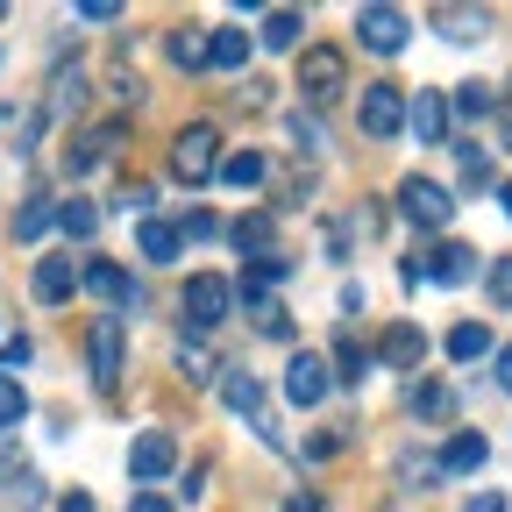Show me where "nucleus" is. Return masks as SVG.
<instances>
[{
	"label": "nucleus",
	"instance_id": "f257e3e1",
	"mask_svg": "<svg viewBox=\"0 0 512 512\" xmlns=\"http://www.w3.org/2000/svg\"><path fill=\"white\" fill-rule=\"evenodd\" d=\"M342 86H349V57H342L335 43H313V50L299 57V93H306V107H335Z\"/></svg>",
	"mask_w": 512,
	"mask_h": 512
},
{
	"label": "nucleus",
	"instance_id": "f03ea898",
	"mask_svg": "<svg viewBox=\"0 0 512 512\" xmlns=\"http://www.w3.org/2000/svg\"><path fill=\"white\" fill-rule=\"evenodd\" d=\"M171 171H178L185 185H207V178L221 171V128H214V121L178 128V143H171Z\"/></svg>",
	"mask_w": 512,
	"mask_h": 512
},
{
	"label": "nucleus",
	"instance_id": "7ed1b4c3",
	"mask_svg": "<svg viewBox=\"0 0 512 512\" xmlns=\"http://www.w3.org/2000/svg\"><path fill=\"white\" fill-rule=\"evenodd\" d=\"M470 285L477 278V249L470 242H441V249H420V256H406V285Z\"/></svg>",
	"mask_w": 512,
	"mask_h": 512
},
{
	"label": "nucleus",
	"instance_id": "20e7f679",
	"mask_svg": "<svg viewBox=\"0 0 512 512\" xmlns=\"http://www.w3.org/2000/svg\"><path fill=\"white\" fill-rule=\"evenodd\" d=\"M171 470H178V441H171L164 427L136 434V448H128V477H136V491H143V484H164Z\"/></svg>",
	"mask_w": 512,
	"mask_h": 512
},
{
	"label": "nucleus",
	"instance_id": "39448f33",
	"mask_svg": "<svg viewBox=\"0 0 512 512\" xmlns=\"http://www.w3.org/2000/svg\"><path fill=\"white\" fill-rule=\"evenodd\" d=\"M399 214H406L413 228H448V221H456V200H448L434 178H406V185H399Z\"/></svg>",
	"mask_w": 512,
	"mask_h": 512
},
{
	"label": "nucleus",
	"instance_id": "423d86ee",
	"mask_svg": "<svg viewBox=\"0 0 512 512\" xmlns=\"http://www.w3.org/2000/svg\"><path fill=\"white\" fill-rule=\"evenodd\" d=\"M356 121H363V136L392 143L399 128H406V93H399V86H363V107H356Z\"/></svg>",
	"mask_w": 512,
	"mask_h": 512
},
{
	"label": "nucleus",
	"instance_id": "0eeeda50",
	"mask_svg": "<svg viewBox=\"0 0 512 512\" xmlns=\"http://www.w3.org/2000/svg\"><path fill=\"white\" fill-rule=\"evenodd\" d=\"M79 285H86L93 299H107L114 313H128V306H143V292H136V278H128L121 264H107V256H93V264L79 271Z\"/></svg>",
	"mask_w": 512,
	"mask_h": 512
},
{
	"label": "nucleus",
	"instance_id": "6e6552de",
	"mask_svg": "<svg viewBox=\"0 0 512 512\" xmlns=\"http://www.w3.org/2000/svg\"><path fill=\"white\" fill-rule=\"evenodd\" d=\"M228 278H214V271H200V278H192L185 285V320H192V328H221V320H228Z\"/></svg>",
	"mask_w": 512,
	"mask_h": 512
},
{
	"label": "nucleus",
	"instance_id": "1a4fd4ad",
	"mask_svg": "<svg viewBox=\"0 0 512 512\" xmlns=\"http://www.w3.org/2000/svg\"><path fill=\"white\" fill-rule=\"evenodd\" d=\"M377 363L384 370H420L427 363V335L413 328V320H392V328L377 335Z\"/></svg>",
	"mask_w": 512,
	"mask_h": 512
},
{
	"label": "nucleus",
	"instance_id": "9d476101",
	"mask_svg": "<svg viewBox=\"0 0 512 512\" xmlns=\"http://www.w3.org/2000/svg\"><path fill=\"white\" fill-rule=\"evenodd\" d=\"M406 29H413V22H406L399 8H363V15H356V36H363L377 57H399V50H406Z\"/></svg>",
	"mask_w": 512,
	"mask_h": 512
},
{
	"label": "nucleus",
	"instance_id": "9b49d317",
	"mask_svg": "<svg viewBox=\"0 0 512 512\" xmlns=\"http://www.w3.org/2000/svg\"><path fill=\"white\" fill-rule=\"evenodd\" d=\"M93 384H100V392L121 384V313H100L93 320Z\"/></svg>",
	"mask_w": 512,
	"mask_h": 512
},
{
	"label": "nucleus",
	"instance_id": "f8f14e48",
	"mask_svg": "<svg viewBox=\"0 0 512 512\" xmlns=\"http://www.w3.org/2000/svg\"><path fill=\"white\" fill-rule=\"evenodd\" d=\"M328 363H320V356H292V370H285V399L292 406H320V399H328Z\"/></svg>",
	"mask_w": 512,
	"mask_h": 512
},
{
	"label": "nucleus",
	"instance_id": "ddd939ff",
	"mask_svg": "<svg viewBox=\"0 0 512 512\" xmlns=\"http://www.w3.org/2000/svg\"><path fill=\"white\" fill-rule=\"evenodd\" d=\"M406 128H413L420 143H441L448 136V100L434 86H420V100H406Z\"/></svg>",
	"mask_w": 512,
	"mask_h": 512
},
{
	"label": "nucleus",
	"instance_id": "4468645a",
	"mask_svg": "<svg viewBox=\"0 0 512 512\" xmlns=\"http://www.w3.org/2000/svg\"><path fill=\"white\" fill-rule=\"evenodd\" d=\"M221 399H228V413H264V384H256V370H242V363H221Z\"/></svg>",
	"mask_w": 512,
	"mask_h": 512
},
{
	"label": "nucleus",
	"instance_id": "2eb2a0df",
	"mask_svg": "<svg viewBox=\"0 0 512 512\" xmlns=\"http://www.w3.org/2000/svg\"><path fill=\"white\" fill-rule=\"evenodd\" d=\"M72 285H79V264H72V256H43V264H36V299H43V306H64V299H72Z\"/></svg>",
	"mask_w": 512,
	"mask_h": 512
},
{
	"label": "nucleus",
	"instance_id": "dca6fc26",
	"mask_svg": "<svg viewBox=\"0 0 512 512\" xmlns=\"http://www.w3.org/2000/svg\"><path fill=\"white\" fill-rule=\"evenodd\" d=\"M434 29H441L448 43H477V36L491 29V15H484V8H434Z\"/></svg>",
	"mask_w": 512,
	"mask_h": 512
},
{
	"label": "nucleus",
	"instance_id": "f3484780",
	"mask_svg": "<svg viewBox=\"0 0 512 512\" xmlns=\"http://www.w3.org/2000/svg\"><path fill=\"white\" fill-rule=\"evenodd\" d=\"M484 463H491V441H484V434H456V441L441 448V470H456V477H470V470H484Z\"/></svg>",
	"mask_w": 512,
	"mask_h": 512
},
{
	"label": "nucleus",
	"instance_id": "a211bd4d",
	"mask_svg": "<svg viewBox=\"0 0 512 512\" xmlns=\"http://www.w3.org/2000/svg\"><path fill=\"white\" fill-rule=\"evenodd\" d=\"M207 64L214 72H242L249 64V29H214L207 36Z\"/></svg>",
	"mask_w": 512,
	"mask_h": 512
},
{
	"label": "nucleus",
	"instance_id": "6ab92c4d",
	"mask_svg": "<svg viewBox=\"0 0 512 512\" xmlns=\"http://www.w3.org/2000/svg\"><path fill=\"white\" fill-rule=\"evenodd\" d=\"M448 356H456V363L491 356V328H484V320H456V328H448Z\"/></svg>",
	"mask_w": 512,
	"mask_h": 512
},
{
	"label": "nucleus",
	"instance_id": "aec40b11",
	"mask_svg": "<svg viewBox=\"0 0 512 512\" xmlns=\"http://www.w3.org/2000/svg\"><path fill=\"white\" fill-rule=\"evenodd\" d=\"M264 171H271V164L256 157V150H235V157H221V171H214V178H228L235 192H256V185H264Z\"/></svg>",
	"mask_w": 512,
	"mask_h": 512
},
{
	"label": "nucleus",
	"instance_id": "412c9836",
	"mask_svg": "<svg viewBox=\"0 0 512 512\" xmlns=\"http://www.w3.org/2000/svg\"><path fill=\"white\" fill-rule=\"evenodd\" d=\"M228 235H235V249H242V256H249V249H256V256H271V214H242Z\"/></svg>",
	"mask_w": 512,
	"mask_h": 512
},
{
	"label": "nucleus",
	"instance_id": "4be33fe9",
	"mask_svg": "<svg viewBox=\"0 0 512 512\" xmlns=\"http://www.w3.org/2000/svg\"><path fill=\"white\" fill-rule=\"evenodd\" d=\"M57 228L72 235V242H86V235L100 228V207H93V200H64V207H57Z\"/></svg>",
	"mask_w": 512,
	"mask_h": 512
},
{
	"label": "nucleus",
	"instance_id": "5701e85b",
	"mask_svg": "<svg viewBox=\"0 0 512 512\" xmlns=\"http://www.w3.org/2000/svg\"><path fill=\"white\" fill-rule=\"evenodd\" d=\"M143 256H150V264H171V256H178V228L171 221H143Z\"/></svg>",
	"mask_w": 512,
	"mask_h": 512
},
{
	"label": "nucleus",
	"instance_id": "b1692460",
	"mask_svg": "<svg viewBox=\"0 0 512 512\" xmlns=\"http://www.w3.org/2000/svg\"><path fill=\"white\" fill-rule=\"evenodd\" d=\"M299 29H306V22H299L292 8H271V15H264V43H271V50H292Z\"/></svg>",
	"mask_w": 512,
	"mask_h": 512
},
{
	"label": "nucleus",
	"instance_id": "393cba45",
	"mask_svg": "<svg viewBox=\"0 0 512 512\" xmlns=\"http://www.w3.org/2000/svg\"><path fill=\"white\" fill-rule=\"evenodd\" d=\"M363 363H370V356H363V342H356V335H342V342H335V370H328V377L363 384Z\"/></svg>",
	"mask_w": 512,
	"mask_h": 512
},
{
	"label": "nucleus",
	"instance_id": "a878e982",
	"mask_svg": "<svg viewBox=\"0 0 512 512\" xmlns=\"http://www.w3.org/2000/svg\"><path fill=\"white\" fill-rule=\"evenodd\" d=\"M491 107H498V93H491V86H484V79H470V86H463V93H456V114H463V121H484V114H491Z\"/></svg>",
	"mask_w": 512,
	"mask_h": 512
},
{
	"label": "nucleus",
	"instance_id": "bb28decb",
	"mask_svg": "<svg viewBox=\"0 0 512 512\" xmlns=\"http://www.w3.org/2000/svg\"><path fill=\"white\" fill-rule=\"evenodd\" d=\"M50 221H57V207H50V200H29V207L15 214V235H22V242H36V235H43Z\"/></svg>",
	"mask_w": 512,
	"mask_h": 512
},
{
	"label": "nucleus",
	"instance_id": "cd10ccee",
	"mask_svg": "<svg viewBox=\"0 0 512 512\" xmlns=\"http://www.w3.org/2000/svg\"><path fill=\"white\" fill-rule=\"evenodd\" d=\"M22 413H29L22 384H15V377H0V427H22Z\"/></svg>",
	"mask_w": 512,
	"mask_h": 512
},
{
	"label": "nucleus",
	"instance_id": "c85d7f7f",
	"mask_svg": "<svg viewBox=\"0 0 512 512\" xmlns=\"http://www.w3.org/2000/svg\"><path fill=\"white\" fill-rule=\"evenodd\" d=\"M413 406L427 420H448V384H413Z\"/></svg>",
	"mask_w": 512,
	"mask_h": 512
},
{
	"label": "nucleus",
	"instance_id": "c756f323",
	"mask_svg": "<svg viewBox=\"0 0 512 512\" xmlns=\"http://www.w3.org/2000/svg\"><path fill=\"white\" fill-rule=\"evenodd\" d=\"M171 64H185V72H200V64H207V43H200V36H171Z\"/></svg>",
	"mask_w": 512,
	"mask_h": 512
},
{
	"label": "nucleus",
	"instance_id": "7c9ffc66",
	"mask_svg": "<svg viewBox=\"0 0 512 512\" xmlns=\"http://www.w3.org/2000/svg\"><path fill=\"white\" fill-rule=\"evenodd\" d=\"M463 185L477 192V185H491V157L477 150V143H463Z\"/></svg>",
	"mask_w": 512,
	"mask_h": 512
},
{
	"label": "nucleus",
	"instance_id": "2f4dec72",
	"mask_svg": "<svg viewBox=\"0 0 512 512\" xmlns=\"http://www.w3.org/2000/svg\"><path fill=\"white\" fill-rule=\"evenodd\" d=\"M50 107H57V114L86 107V79H79V72H64V79H57V100H50Z\"/></svg>",
	"mask_w": 512,
	"mask_h": 512
},
{
	"label": "nucleus",
	"instance_id": "473e14b6",
	"mask_svg": "<svg viewBox=\"0 0 512 512\" xmlns=\"http://www.w3.org/2000/svg\"><path fill=\"white\" fill-rule=\"evenodd\" d=\"M29 356H36V342H29V335H8V342H0V377H8V370H22Z\"/></svg>",
	"mask_w": 512,
	"mask_h": 512
},
{
	"label": "nucleus",
	"instance_id": "72a5a7b5",
	"mask_svg": "<svg viewBox=\"0 0 512 512\" xmlns=\"http://www.w3.org/2000/svg\"><path fill=\"white\" fill-rule=\"evenodd\" d=\"M484 285H491V299H498V306H512V256H498Z\"/></svg>",
	"mask_w": 512,
	"mask_h": 512
},
{
	"label": "nucleus",
	"instance_id": "f704fd0d",
	"mask_svg": "<svg viewBox=\"0 0 512 512\" xmlns=\"http://www.w3.org/2000/svg\"><path fill=\"white\" fill-rule=\"evenodd\" d=\"M79 22H121V0H79Z\"/></svg>",
	"mask_w": 512,
	"mask_h": 512
},
{
	"label": "nucleus",
	"instance_id": "c9c22d12",
	"mask_svg": "<svg viewBox=\"0 0 512 512\" xmlns=\"http://www.w3.org/2000/svg\"><path fill=\"white\" fill-rule=\"evenodd\" d=\"M178 370H185V384H207V377H214V363H207L200 349H185V356H178Z\"/></svg>",
	"mask_w": 512,
	"mask_h": 512
},
{
	"label": "nucleus",
	"instance_id": "e433bc0d",
	"mask_svg": "<svg viewBox=\"0 0 512 512\" xmlns=\"http://www.w3.org/2000/svg\"><path fill=\"white\" fill-rule=\"evenodd\" d=\"M185 235H192V242H207V235H221V221H214V214H185V228H178V242H185Z\"/></svg>",
	"mask_w": 512,
	"mask_h": 512
},
{
	"label": "nucleus",
	"instance_id": "4c0bfd02",
	"mask_svg": "<svg viewBox=\"0 0 512 512\" xmlns=\"http://www.w3.org/2000/svg\"><path fill=\"white\" fill-rule=\"evenodd\" d=\"M292 143H299V157H306V150H320V121H306V114H299V121H292Z\"/></svg>",
	"mask_w": 512,
	"mask_h": 512
},
{
	"label": "nucleus",
	"instance_id": "58836bf2",
	"mask_svg": "<svg viewBox=\"0 0 512 512\" xmlns=\"http://www.w3.org/2000/svg\"><path fill=\"white\" fill-rule=\"evenodd\" d=\"M200 491H207V463H192V470H185V484H178V498L192 505V498H200Z\"/></svg>",
	"mask_w": 512,
	"mask_h": 512
},
{
	"label": "nucleus",
	"instance_id": "ea45409f",
	"mask_svg": "<svg viewBox=\"0 0 512 512\" xmlns=\"http://www.w3.org/2000/svg\"><path fill=\"white\" fill-rule=\"evenodd\" d=\"M57 512H100V505H93L86 491H64V498H57Z\"/></svg>",
	"mask_w": 512,
	"mask_h": 512
},
{
	"label": "nucleus",
	"instance_id": "a19ab883",
	"mask_svg": "<svg viewBox=\"0 0 512 512\" xmlns=\"http://www.w3.org/2000/svg\"><path fill=\"white\" fill-rule=\"evenodd\" d=\"M128 512H171V505H164L157 491H136V498H128Z\"/></svg>",
	"mask_w": 512,
	"mask_h": 512
},
{
	"label": "nucleus",
	"instance_id": "79ce46f5",
	"mask_svg": "<svg viewBox=\"0 0 512 512\" xmlns=\"http://www.w3.org/2000/svg\"><path fill=\"white\" fill-rule=\"evenodd\" d=\"M463 512H505V498H498V491H484V498H470Z\"/></svg>",
	"mask_w": 512,
	"mask_h": 512
},
{
	"label": "nucleus",
	"instance_id": "37998d69",
	"mask_svg": "<svg viewBox=\"0 0 512 512\" xmlns=\"http://www.w3.org/2000/svg\"><path fill=\"white\" fill-rule=\"evenodd\" d=\"M498 384H505V392H512V342L498 349Z\"/></svg>",
	"mask_w": 512,
	"mask_h": 512
},
{
	"label": "nucleus",
	"instance_id": "c03bdc74",
	"mask_svg": "<svg viewBox=\"0 0 512 512\" xmlns=\"http://www.w3.org/2000/svg\"><path fill=\"white\" fill-rule=\"evenodd\" d=\"M285 512H320V498H313V491H299V498H285Z\"/></svg>",
	"mask_w": 512,
	"mask_h": 512
},
{
	"label": "nucleus",
	"instance_id": "a18cd8bd",
	"mask_svg": "<svg viewBox=\"0 0 512 512\" xmlns=\"http://www.w3.org/2000/svg\"><path fill=\"white\" fill-rule=\"evenodd\" d=\"M8 477H22V463L8 456V448H0V484H8Z\"/></svg>",
	"mask_w": 512,
	"mask_h": 512
},
{
	"label": "nucleus",
	"instance_id": "49530a36",
	"mask_svg": "<svg viewBox=\"0 0 512 512\" xmlns=\"http://www.w3.org/2000/svg\"><path fill=\"white\" fill-rule=\"evenodd\" d=\"M498 200H505V214H512V185H498Z\"/></svg>",
	"mask_w": 512,
	"mask_h": 512
},
{
	"label": "nucleus",
	"instance_id": "de8ad7c7",
	"mask_svg": "<svg viewBox=\"0 0 512 512\" xmlns=\"http://www.w3.org/2000/svg\"><path fill=\"white\" fill-rule=\"evenodd\" d=\"M505 136H512V93H505Z\"/></svg>",
	"mask_w": 512,
	"mask_h": 512
},
{
	"label": "nucleus",
	"instance_id": "09e8293b",
	"mask_svg": "<svg viewBox=\"0 0 512 512\" xmlns=\"http://www.w3.org/2000/svg\"><path fill=\"white\" fill-rule=\"evenodd\" d=\"M0 22H8V8H0Z\"/></svg>",
	"mask_w": 512,
	"mask_h": 512
}]
</instances>
